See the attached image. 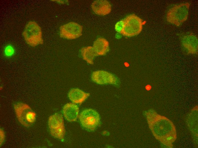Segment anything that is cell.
I'll list each match as a JSON object with an SVG mask.
<instances>
[{"mask_svg": "<svg viewBox=\"0 0 198 148\" xmlns=\"http://www.w3.org/2000/svg\"><path fill=\"white\" fill-rule=\"evenodd\" d=\"M189 6L188 3L174 5L167 12V21L176 26H180L187 19Z\"/></svg>", "mask_w": 198, "mask_h": 148, "instance_id": "cell-1", "label": "cell"}, {"mask_svg": "<svg viewBox=\"0 0 198 148\" xmlns=\"http://www.w3.org/2000/svg\"><path fill=\"white\" fill-rule=\"evenodd\" d=\"M22 35L26 42L31 46L35 47L43 44L41 28L34 21H30L28 23Z\"/></svg>", "mask_w": 198, "mask_h": 148, "instance_id": "cell-2", "label": "cell"}, {"mask_svg": "<svg viewBox=\"0 0 198 148\" xmlns=\"http://www.w3.org/2000/svg\"><path fill=\"white\" fill-rule=\"evenodd\" d=\"M123 28L120 33L124 36L132 37L138 35L141 31L142 20L135 14H131L122 20Z\"/></svg>", "mask_w": 198, "mask_h": 148, "instance_id": "cell-3", "label": "cell"}, {"mask_svg": "<svg viewBox=\"0 0 198 148\" xmlns=\"http://www.w3.org/2000/svg\"><path fill=\"white\" fill-rule=\"evenodd\" d=\"M79 119L82 126L90 131H94L100 122L99 114L92 109H87L82 111L79 115Z\"/></svg>", "mask_w": 198, "mask_h": 148, "instance_id": "cell-4", "label": "cell"}, {"mask_svg": "<svg viewBox=\"0 0 198 148\" xmlns=\"http://www.w3.org/2000/svg\"><path fill=\"white\" fill-rule=\"evenodd\" d=\"M48 126L51 135L54 137L62 139L65 133L64 120L62 115L55 114L50 116Z\"/></svg>", "mask_w": 198, "mask_h": 148, "instance_id": "cell-5", "label": "cell"}, {"mask_svg": "<svg viewBox=\"0 0 198 148\" xmlns=\"http://www.w3.org/2000/svg\"><path fill=\"white\" fill-rule=\"evenodd\" d=\"M91 78L94 83L100 85L110 84L116 87L120 86L119 79L115 74L104 70L93 71Z\"/></svg>", "mask_w": 198, "mask_h": 148, "instance_id": "cell-6", "label": "cell"}, {"mask_svg": "<svg viewBox=\"0 0 198 148\" xmlns=\"http://www.w3.org/2000/svg\"><path fill=\"white\" fill-rule=\"evenodd\" d=\"M82 26L77 23L71 22L61 26L60 36L67 39H74L82 35Z\"/></svg>", "mask_w": 198, "mask_h": 148, "instance_id": "cell-7", "label": "cell"}, {"mask_svg": "<svg viewBox=\"0 0 198 148\" xmlns=\"http://www.w3.org/2000/svg\"><path fill=\"white\" fill-rule=\"evenodd\" d=\"M179 37L183 46L188 53H197L198 38L196 35L192 33H185L180 34Z\"/></svg>", "mask_w": 198, "mask_h": 148, "instance_id": "cell-8", "label": "cell"}, {"mask_svg": "<svg viewBox=\"0 0 198 148\" xmlns=\"http://www.w3.org/2000/svg\"><path fill=\"white\" fill-rule=\"evenodd\" d=\"M14 107L19 122L25 127L29 126L27 120L32 110L31 108L28 105L21 102L15 103Z\"/></svg>", "mask_w": 198, "mask_h": 148, "instance_id": "cell-9", "label": "cell"}, {"mask_svg": "<svg viewBox=\"0 0 198 148\" xmlns=\"http://www.w3.org/2000/svg\"><path fill=\"white\" fill-rule=\"evenodd\" d=\"M93 11L96 14L104 16L109 14L112 10L111 5L108 1L104 0H97L91 5Z\"/></svg>", "mask_w": 198, "mask_h": 148, "instance_id": "cell-10", "label": "cell"}, {"mask_svg": "<svg viewBox=\"0 0 198 148\" xmlns=\"http://www.w3.org/2000/svg\"><path fill=\"white\" fill-rule=\"evenodd\" d=\"M79 109L75 104L69 103L63 107V112L65 118L70 122L76 120L79 114Z\"/></svg>", "mask_w": 198, "mask_h": 148, "instance_id": "cell-11", "label": "cell"}, {"mask_svg": "<svg viewBox=\"0 0 198 148\" xmlns=\"http://www.w3.org/2000/svg\"><path fill=\"white\" fill-rule=\"evenodd\" d=\"M93 47L98 56H103L109 50V43L105 38L100 37L94 42Z\"/></svg>", "mask_w": 198, "mask_h": 148, "instance_id": "cell-12", "label": "cell"}, {"mask_svg": "<svg viewBox=\"0 0 198 148\" xmlns=\"http://www.w3.org/2000/svg\"><path fill=\"white\" fill-rule=\"evenodd\" d=\"M89 95V93L85 92L77 88L71 89L68 93V97L70 100L75 104L82 103Z\"/></svg>", "mask_w": 198, "mask_h": 148, "instance_id": "cell-13", "label": "cell"}, {"mask_svg": "<svg viewBox=\"0 0 198 148\" xmlns=\"http://www.w3.org/2000/svg\"><path fill=\"white\" fill-rule=\"evenodd\" d=\"M82 59L90 64H93L94 57L98 56L92 46L84 47L81 50Z\"/></svg>", "mask_w": 198, "mask_h": 148, "instance_id": "cell-14", "label": "cell"}, {"mask_svg": "<svg viewBox=\"0 0 198 148\" xmlns=\"http://www.w3.org/2000/svg\"><path fill=\"white\" fill-rule=\"evenodd\" d=\"M15 52V49L11 45H7L4 48V54L7 57H9L12 56L14 54Z\"/></svg>", "mask_w": 198, "mask_h": 148, "instance_id": "cell-15", "label": "cell"}, {"mask_svg": "<svg viewBox=\"0 0 198 148\" xmlns=\"http://www.w3.org/2000/svg\"><path fill=\"white\" fill-rule=\"evenodd\" d=\"M123 22L122 20L116 24L115 26V29L117 32H120L123 28Z\"/></svg>", "mask_w": 198, "mask_h": 148, "instance_id": "cell-16", "label": "cell"}, {"mask_svg": "<svg viewBox=\"0 0 198 148\" xmlns=\"http://www.w3.org/2000/svg\"><path fill=\"white\" fill-rule=\"evenodd\" d=\"M0 145H1L4 142L5 138V134L3 130L0 129Z\"/></svg>", "mask_w": 198, "mask_h": 148, "instance_id": "cell-17", "label": "cell"}, {"mask_svg": "<svg viewBox=\"0 0 198 148\" xmlns=\"http://www.w3.org/2000/svg\"><path fill=\"white\" fill-rule=\"evenodd\" d=\"M173 138V137L171 136H169L167 137L166 138V139L167 141H170Z\"/></svg>", "mask_w": 198, "mask_h": 148, "instance_id": "cell-18", "label": "cell"}]
</instances>
